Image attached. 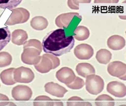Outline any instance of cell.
<instances>
[{
  "mask_svg": "<svg viewBox=\"0 0 126 106\" xmlns=\"http://www.w3.org/2000/svg\"><path fill=\"white\" fill-rule=\"evenodd\" d=\"M75 42L73 36L66 37L64 30L60 29L49 33L43 38L42 46L45 53L60 56L70 52Z\"/></svg>",
  "mask_w": 126,
  "mask_h": 106,
  "instance_id": "cell-1",
  "label": "cell"
},
{
  "mask_svg": "<svg viewBox=\"0 0 126 106\" xmlns=\"http://www.w3.org/2000/svg\"><path fill=\"white\" fill-rule=\"evenodd\" d=\"M21 54V61L29 65H35L39 63L41 58L40 56L42 49L40 41L36 39H31L26 42Z\"/></svg>",
  "mask_w": 126,
  "mask_h": 106,
  "instance_id": "cell-2",
  "label": "cell"
},
{
  "mask_svg": "<svg viewBox=\"0 0 126 106\" xmlns=\"http://www.w3.org/2000/svg\"><path fill=\"white\" fill-rule=\"evenodd\" d=\"M60 60L57 57L46 54L41 57L40 60L38 63L34 65V67L39 72L46 73L56 69L60 66Z\"/></svg>",
  "mask_w": 126,
  "mask_h": 106,
  "instance_id": "cell-3",
  "label": "cell"
},
{
  "mask_svg": "<svg viewBox=\"0 0 126 106\" xmlns=\"http://www.w3.org/2000/svg\"><path fill=\"white\" fill-rule=\"evenodd\" d=\"M104 83L100 76L92 74L87 77L86 88L87 91L91 94L97 95L103 90Z\"/></svg>",
  "mask_w": 126,
  "mask_h": 106,
  "instance_id": "cell-4",
  "label": "cell"
},
{
  "mask_svg": "<svg viewBox=\"0 0 126 106\" xmlns=\"http://www.w3.org/2000/svg\"><path fill=\"white\" fill-rule=\"evenodd\" d=\"M34 78V74L29 68L20 67L15 69L14 78L16 83H29Z\"/></svg>",
  "mask_w": 126,
  "mask_h": 106,
  "instance_id": "cell-5",
  "label": "cell"
},
{
  "mask_svg": "<svg viewBox=\"0 0 126 106\" xmlns=\"http://www.w3.org/2000/svg\"><path fill=\"white\" fill-rule=\"evenodd\" d=\"M31 89L27 86L18 85L13 88L12 95L13 98L17 101L29 100L32 96Z\"/></svg>",
  "mask_w": 126,
  "mask_h": 106,
  "instance_id": "cell-6",
  "label": "cell"
},
{
  "mask_svg": "<svg viewBox=\"0 0 126 106\" xmlns=\"http://www.w3.org/2000/svg\"><path fill=\"white\" fill-rule=\"evenodd\" d=\"M107 90L110 94L117 98H123L126 95V86L123 83L117 81L110 82Z\"/></svg>",
  "mask_w": 126,
  "mask_h": 106,
  "instance_id": "cell-7",
  "label": "cell"
},
{
  "mask_svg": "<svg viewBox=\"0 0 126 106\" xmlns=\"http://www.w3.org/2000/svg\"><path fill=\"white\" fill-rule=\"evenodd\" d=\"M76 57L81 60H88L94 54V50L91 46L86 44H79L74 50Z\"/></svg>",
  "mask_w": 126,
  "mask_h": 106,
  "instance_id": "cell-8",
  "label": "cell"
},
{
  "mask_svg": "<svg viewBox=\"0 0 126 106\" xmlns=\"http://www.w3.org/2000/svg\"><path fill=\"white\" fill-rule=\"evenodd\" d=\"M107 71L110 75L119 78L126 74V64L120 61H113L108 65Z\"/></svg>",
  "mask_w": 126,
  "mask_h": 106,
  "instance_id": "cell-9",
  "label": "cell"
},
{
  "mask_svg": "<svg viewBox=\"0 0 126 106\" xmlns=\"http://www.w3.org/2000/svg\"><path fill=\"white\" fill-rule=\"evenodd\" d=\"M56 76L58 81L66 85L72 83L76 77L73 71L67 67H63L58 70Z\"/></svg>",
  "mask_w": 126,
  "mask_h": 106,
  "instance_id": "cell-10",
  "label": "cell"
},
{
  "mask_svg": "<svg viewBox=\"0 0 126 106\" xmlns=\"http://www.w3.org/2000/svg\"><path fill=\"white\" fill-rule=\"evenodd\" d=\"M44 87L47 92L57 97H63L65 93L68 91L64 87L53 82L47 83Z\"/></svg>",
  "mask_w": 126,
  "mask_h": 106,
  "instance_id": "cell-11",
  "label": "cell"
},
{
  "mask_svg": "<svg viewBox=\"0 0 126 106\" xmlns=\"http://www.w3.org/2000/svg\"><path fill=\"white\" fill-rule=\"evenodd\" d=\"M107 44L108 47L112 50H120L125 47L126 41L122 36L114 35L108 38Z\"/></svg>",
  "mask_w": 126,
  "mask_h": 106,
  "instance_id": "cell-12",
  "label": "cell"
},
{
  "mask_svg": "<svg viewBox=\"0 0 126 106\" xmlns=\"http://www.w3.org/2000/svg\"><path fill=\"white\" fill-rule=\"evenodd\" d=\"M77 13H67L59 16L55 20L57 26L61 28H67Z\"/></svg>",
  "mask_w": 126,
  "mask_h": 106,
  "instance_id": "cell-13",
  "label": "cell"
},
{
  "mask_svg": "<svg viewBox=\"0 0 126 106\" xmlns=\"http://www.w3.org/2000/svg\"><path fill=\"white\" fill-rule=\"evenodd\" d=\"M34 106H63V104L59 100H52L47 96H40L35 99Z\"/></svg>",
  "mask_w": 126,
  "mask_h": 106,
  "instance_id": "cell-14",
  "label": "cell"
},
{
  "mask_svg": "<svg viewBox=\"0 0 126 106\" xmlns=\"http://www.w3.org/2000/svg\"><path fill=\"white\" fill-rule=\"evenodd\" d=\"M76 71L79 75L86 78L90 75L94 74L95 70L94 68L90 64L81 63L77 65Z\"/></svg>",
  "mask_w": 126,
  "mask_h": 106,
  "instance_id": "cell-15",
  "label": "cell"
},
{
  "mask_svg": "<svg viewBox=\"0 0 126 106\" xmlns=\"http://www.w3.org/2000/svg\"><path fill=\"white\" fill-rule=\"evenodd\" d=\"M26 32L22 29L16 30L12 34V42L18 46L24 44L28 38Z\"/></svg>",
  "mask_w": 126,
  "mask_h": 106,
  "instance_id": "cell-16",
  "label": "cell"
},
{
  "mask_svg": "<svg viewBox=\"0 0 126 106\" xmlns=\"http://www.w3.org/2000/svg\"><path fill=\"white\" fill-rule=\"evenodd\" d=\"M15 68L7 69L1 72L0 78L2 83L7 86H12L16 83L14 80V71Z\"/></svg>",
  "mask_w": 126,
  "mask_h": 106,
  "instance_id": "cell-17",
  "label": "cell"
},
{
  "mask_svg": "<svg viewBox=\"0 0 126 106\" xmlns=\"http://www.w3.org/2000/svg\"><path fill=\"white\" fill-rule=\"evenodd\" d=\"M11 39V33L7 27L0 28V51L9 43Z\"/></svg>",
  "mask_w": 126,
  "mask_h": 106,
  "instance_id": "cell-18",
  "label": "cell"
},
{
  "mask_svg": "<svg viewBox=\"0 0 126 106\" xmlns=\"http://www.w3.org/2000/svg\"><path fill=\"white\" fill-rule=\"evenodd\" d=\"M47 20L42 16H37L32 18L31 21L32 27L37 30H43L48 25Z\"/></svg>",
  "mask_w": 126,
  "mask_h": 106,
  "instance_id": "cell-19",
  "label": "cell"
},
{
  "mask_svg": "<svg viewBox=\"0 0 126 106\" xmlns=\"http://www.w3.org/2000/svg\"><path fill=\"white\" fill-rule=\"evenodd\" d=\"M112 56L111 53L108 50L101 49L97 52L96 58L100 63L107 64L110 62Z\"/></svg>",
  "mask_w": 126,
  "mask_h": 106,
  "instance_id": "cell-20",
  "label": "cell"
},
{
  "mask_svg": "<svg viewBox=\"0 0 126 106\" xmlns=\"http://www.w3.org/2000/svg\"><path fill=\"white\" fill-rule=\"evenodd\" d=\"M95 104L97 106H114V100L108 95H101L95 99Z\"/></svg>",
  "mask_w": 126,
  "mask_h": 106,
  "instance_id": "cell-21",
  "label": "cell"
},
{
  "mask_svg": "<svg viewBox=\"0 0 126 106\" xmlns=\"http://www.w3.org/2000/svg\"><path fill=\"white\" fill-rule=\"evenodd\" d=\"M75 38L79 41L86 40L89 37L90 32L87 27L83 26L78 27L74 32Z\"/></svg>",
  "mask_w": 126,
  "mask_h": 106,
  "instance_id": "cell-22",
  "label": "cell"
},
{
  "mask_svg": "<svg viewBox=\"0 0 126 106\" xmlns=\"http://www.w3.org/2000/svg\"><path fill=\"white\" fill-rule=\"evenodd\" d=\"M22 0H0V8L11 9L15 8L20 4Z\"/></svg>",
  "mask_w": 126,
  "mask_h": 106,
  "instance_id": "cell-23",
  "label": "cell"
},
{
  "mask_svg": "<svg viewBox=\"0 0 126 106\" xmlns=\"http://www.w3.org/2000/svg\"><path fill=\"white\" fill-rule=\"evenodd\" d=\"M12 60L11 55L7 52H0V68L9 66Z\"/></svg>",
  "mask_w": 126,
  "mask_h": 106,
  "instance_id": "cell-24",
  "label": "cell"
},
{
  "mask_svg": "<svg viewBox=\"0 0 126 106\" xmlns=\"http://www.w3.org/2000/svg\"><path fill=\"white\" fill-rule=\"evenodd\" d=\"M67 106H92V104L89 103L84 101L80 97H73L67 100Z\"/></svg>",
  "mask_w": 126,
  "mask_h": 106,
  "instance_id": "cell-25",
  "label": "cell"
},
{
  "mask_svg": "<svg viewBox=\"0 0 126 106\" xmlns=\"http://www.w3.org/2000/svg\"><path fill=\"white\" fill-rule=\"evenodd\" d=\"M84 85L83 80L79 77H76L74 80L67 86L73 89H79L81 88Z\"/></svg>",
  "mask_w": 126,
  "mask_h": 106,
  "instance_id": "cell-26",
  "label": "cell"
},
{
  "mask_svg": "<svg viewBox=\"0 0 126 106\" xmlns=\"http://www.w3.org/2000/svg\"><path fill=\"white\" fill-rule=\"evenodd\" d=\"M7 96L2 94H0V106H12L13 103L9 101Z\"/></svg>",
  "mask_w": 126,
  "mask_h": 106,
  "instance_id": "cell-27",
  "label": "cell"
},
{
  "mask_svg": "<svg viewBox=\"0 0 126 106\" xmlns=\"http://www.w3.org/2000/svg\"><path fill=\"white\" fill-rule=\"evenodd\" d=\"M94 3H112V1L111 0H94Z\"/></svg>",
  "mask_w": 126,
  "mask_h": 106,
  "instance_id": "cell-28",
  "label": "cell"
},
{
  "mask_svg": "<svg viewBox=\"0 0 126 106\" xmlns=\"http://www.w3.org/2000/svg\"><path fill=\"white\" fill-rule=\"evenodd\" d=\"M119 78L122 80L126 81V73L123 76Z\"/></svg>",
  "mask_w": 126,
  "mask_h": 106,
  "instance_id": "cell-29",
  "label": "cell"
},
{
  "mask_svg": "<svg viewBox=\"0 0 126 106\" xmlns=\"http://www.w3.org/2000/svg\"><path fill=\"white\" fill-rule=\"evenodd\" d=\"M119 17L122 20H126V16H119Z\"/></svg>",
  "mask_w": 126,
  "mask_h": 106,
  "instance_id": "cell-30",
  "label": "cell"
},
{
  "mask_svg": "<svg viewBox=\"0 0 126 106\" xmlns=\"http://www.w3.org/2000/svg\"><path fill=\"white\" fill-rule=\"evenodd\" d=\"M120 0H111L112 3H118Z\"/></svg>",
  "mask_w": 126,
  "mask_h": 106,
  "instance_id": "cell-31",
  "label": "cell"
},
{
  "mask_svg": "<svg viewBox=\"0 0 126 106\" xmlns=\"http://www.w3.org/2000/svg\"><path fill=\"white\" fill-rule=\"evenodd\" d=\"M122 3H126V0L124 1H123Z\"/></svg>",
  "mask_w": 126,
  "mask_h": 106,
  "instance_id": "cell-32",
  "label": "cell"
},
{
  "mask_svg": "<svg viewBox=\"0 0 126 106\" xmlns=\"http://www.w3.org/2000/svg\"></svg>",
  "mask_w": 126,
  "mask_h": 106,
  "instance_id": "cell-33",
  "label": "cell"
},
{
  "mask_svg": "<svg viewBox=\"0 0 126 106\" xmlns=\"http://www.w3.org/2000/svg\"></svg>",
  "mask_w": 126,
  "mask_h": 106,
  "instance_id": "cell-34",
  "label": "cell"
}]
</instances>
